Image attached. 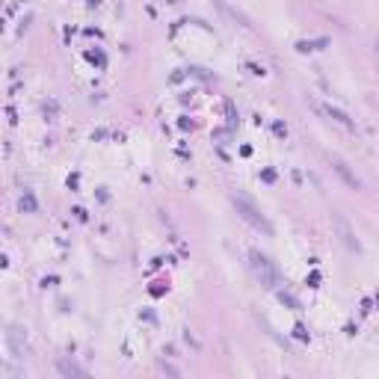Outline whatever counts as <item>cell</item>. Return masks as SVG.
<instances>
[{
    "label": "cell",
    "instance_id": "52a82bcc",
    "mask_svg": "<svg viewBox=\"0 0 379 379\" xmlns=\"http://www.w3.org/2000/svg\"><path fill=\"white\" fill-rule=\"evenodd\" d=\"M281 302H287V305H291V308H299V299H294V296H291V294H284V291H281Z\"/></svg>",
    "mask_w": 379,
    "mask_h": 379
},
{
    "label": "cell",
    "instance_id": "5b68a950",
    "mask_svg": "<svg viewBox=\"0 0 379 379\" xmlns=\"http://www.w3.org/2000/svg\"><path fill=\"white\" fill-rule=\"evenodd\" d=\"M320 110L326 113V116H332L338 125H344V127H352V122H350V116L347 113H341V110H335V107H320Z\"/></svg>",
    "mask_w": 379,
    "mask_h": 379
},
{
    "label": "cell",
    "instance_id": "6da1fadb",
    "mask_svg": "<svg viewBox=\"0 0 379 379\" xmlns=\"http://www.w3.org/2000/svg\"><path fill=\"white\" fill-rule=\"evenodd\" d=\"M231 202H234L237 213H240V216H243V219H246L249 225H255V228H258V231H264V234H273V225H270V219H267V216H264L261 211H258V208H255L249 198H243V196H237V193H234V196H231Z\"/></svg>",
    "mask_w": 379,
    "mask_h": 379
},
{
    "label": "cell",
    "instance_id": "8992f818",
    "mask_svg": "<svg viewBox=\"0 0 379 379\" xmlns=\"http://www.w3.org/2000/svg\"><path fill=\"white\" fill-rule=\"evenodd\" d=\"M59 370H62V373H77V376H80V373H83V370H80V367H74V365H69V362H59Z\"/></svg>",
    "mask_w": 379,
    "mask_h": 379
},
{
    "label": "cell",
    "instance_id": "3957f363",
    "mask_svg": "<svg viewBox=\"0 0 379 379\" xmlns=\"http://www.w3.org/2000/svg\"><path fill=\"white\" fill-rule=\"evenodd\" d=\"M329 160H332V166H335L338 175H341V178L347 181V187H352V190H362V181H359V178L352 175L350 169H347V163H344L341 157H338V154H329Z\"/></svg>",
    "mask_w": 379,
    "mask_h": 379
},
{
    "label": "cell",
    "instance_id": "277c9868",
    "mask_svg": "<svg viewBox=\"0 0 379 379\" xmlns=\"http://www.w3.org/2000/svg\"><path fill=\"white\" fill-rule=\"evenodd\" d=\"M335 222H338V228H341V234H344V243L350 246V249H359V240L352 237V231H350V225L344 222L341 216H335Z\"/></svg>",
    "mask_w": 379,
    "mask_h": 379
},
{
    "label": "cell",
    "instance_id": "7a4b0ae2",
    "mask_svg": "<svg viewBox=\"0 0 379 379\" xmlns=\"http://www.w3.org/2000/svg\"><path fill=\"white\" fill-rule=\"evenodd\" d=\"M249 261H252V270H255V276L261 279V284H267V287H279L281 284L279 270L273 267V261H270L267 255H261L258 249H252V252H249Z\"/></svg>",
    "mask_w": 379,
    "mask_h": 379
}]
</instances>
